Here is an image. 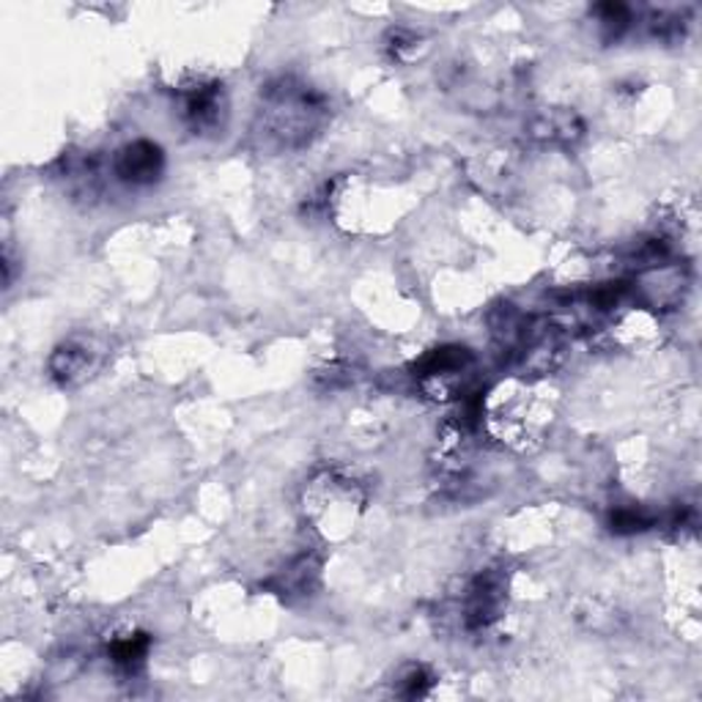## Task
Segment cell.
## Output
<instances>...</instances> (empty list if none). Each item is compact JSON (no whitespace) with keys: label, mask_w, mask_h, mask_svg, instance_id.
<instances>
[{"label":"cell","mask_w":702,"mask_h":702,"mask_svg":"<svg viewBox=\"0 0 702 702\" xmlns=\"http://www.w3.org/2000/svg\"><path fill=\"white\" fill-rule=\"evenodd\" d=\"M327 121L324 97L294 80H280L263 93L261 127L269 140L285 149H300L319 134Z\"/></svg>","instance_id":"obj_1"},{"label":"cell","mask_w":702,"mask_h":702,"mask_svg":"<svg viewBox=\"0 0 702 702\" xmlns=\"http://www.w3.org/2000/svg\"><path fill=\"white\" fill-rule=\"evenodd\" d=\"M116 176H119L124 184L132 187H149L154 181H160L162 171H166V154L157 143L151 140H134L127 143L124 149L116 157Z\"/></svg>","instance_id":"obj_2"},{"label":"cell","mask_w":702,"mask_h":702,"mask_svg":"<svg viewBox=\"0 0 702 702\" xmlns=\"http://www.w3.org/2000/svg\"><path fill=\"white\" fill-rule=\"evenodd\" d=\"M225 93H222V86L218 83L190 88L184 99V119L195 134L218 132L222 119H225Z\"/></svg>","instance_id":"obj_3"},{"label":"cell","mask_w":702,"mask_h":702,"mask_svg":"<svg viewBox=\"0 0 702 702\" xmlns=\"http://www.w3.org/2000/svg\"><path fill=\"white\" fill-rule=\"evenodd\" d=\"M502 601H505L502 579L494 576V573H483V576H478L475 582H472L470 593H467V606H464L467 629H472V631L489 629L502 610Z\"/></svg>","instance_id":"obj_4"},{"label":"cell","mask_w":702,"mask_h":702,"mask_svg":"<svg viewBox=\"0 0 702 702\" xmlns=\"http://www.w3.org/2000/svg\"><path fill=\"white\" fill-rule=\"evenodd\" d=\"M472 368V354L464 347H442L431 351L423 362H420V379L429 384H444L459 382L467 371Z\"/></svg>","instance_id":"obj_5"},{"label":"cell","mask_w":702,"mask_h":702,"mask_svg":"<svg viewBox=\"0 0 702 702\" xmlns=\"http://www.w3.org/2000/svg\"><path fill=\"white\" fill-rule=\"evenodd\" d=\"M93 365H97V351H93L91 343L83 341L63 343L50 360L52 377L63 384H74L86 379L88 371H93Z\"/></svg>","instance_id":"obj_6"},{"label":"cell","mask_w":702,"mask_h":702,"mask_svg":"<svg viewBox=\"0 0 702 702\" xmlns=\"http://www.w3.org/2000/svg\"><path fill=\"white\" fill-rule=\"evenodd\" d=\"M149 636L127 634L110 645V659H113V664L124 666V670H134V666L143 664L146 656H149Z\"/></svg>","instance_id":"obj_7"},{"label":"cell","mask_w":702,"mask_h":702,"mask_svg":"<svg viewBox=\"0 0 702 702\" xmlns=\"http://www.w3.org/2000/svg\"><path fill=\"white\" fill-rule=\"evenodd\" d=\"M599 20H601V26L610 31V37L618 39L620 33L629 28L631 11H629V6H623V3H606V6H599Z\"/></svg>","instance_id":"obj_8"},{"label":"cell","mask_w":702,"mask_h":702,"mask_svg":"<svg viewBox=\"0 0 702 702\" xmlns=\"http://www.w3.org/2000/svg\"><path fill=\"white\" fill-rule=\"evenodd\" d=\"M648 526H651V517H645L642 511H634V508H625V511H618L612 517L614 532H642Z\"/></svg>","instance_id":"obj_9"},{"label":"cell","mask_w":702,"mask_h":702,"mask_svg":"<svg viewBox=\"0 0 702 702\" xmlns=\"http://www.w3.org/2000/svg\"><path fill=\"white\" fill-rule=\"evenodd\" d=\"M431 686V675L420 666L409 670V675L403 678V698H423Z\"/></svg>","instance_id":"obj_10"}]
</instances>
